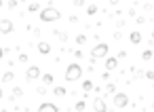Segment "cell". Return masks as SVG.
<instances>
[{
	"instance_id": "5b68a950",
	"label": "cell",
	"mask_w": 154,
	"mask_h": 112,
	"mask_svg": "<svg viewBox=\"0 0 154 112\" xmlns=\"http://www.w3.org/2000/svg\"><path fill=\"white\" fill-rule=\"evenodd\" d=\"M13 30H15V26H13L11 19H7V17L0 19V34H11Z\"/></svg>"
},
{
	"instance_id": "4fadbf2b",
	"label": "cell",
	"mask_w": 154,
	"mask_h": 112,
	"mask_svg": "<svg viewBox=\"0 0 154 112\" xmlns=\"http://www.w3.org/2000/svg\"><path fill=\"white\" fill-rule=\"evenodd\" d=\"M129 40H131L133 45H139V42H141V32H131V34H129Z\"/></svg>"
},
{
	"instance_id": "3957f363",
	"label": "cell",
	"mask_w": 154,
	"mask_h": 112,
	"mask_svg": "<svg viewBox=\"0 0 154 112\" xmlns=\"http://www.w3.org/2000/svg\"><path fill=\"white\" fill-rule=\"evenodd\" d=\"M108 42H97L93 49H91V59H99V57H108Z\"/></svg>"
},
{
	"instance_id": "83f0119b",
	"label": "cell",
	"mask_w": 154,
	"mask_h": 112,
	"mask_svg": "<svg viewBox=\"0 0 154 112\" xmlns=\"http://www.w3.org/2000/svg\"><path fill=\"white\" fill-rule=\"evenodd\" d=\"M5 53H7V49H5V47H0V59L5 57Z\"/></svg>"
},
{
	"instance_id": "cb8c5ba5",
	"label": "cell",
	"mask_w": 154,
	"mask_h": 112,
	"mask_svg": "<svg viewBox=\"0 0 154 112\" xmlns=\"http://www.w3.org/2000/svg\"><path fill=\"white\" fill-rule=\"evenodd\" d=\"M19 61H21V64H28L30 59H28V55H26V53H19Z\"/></svg>"
},
{
	"instance_id": "30bf717a",
	"label": "cell",
	"mask_w": 154,
	"mask_h": 112,
	"mask_svg": "<svg viewBox=\"0 0 154 112\" xmlns=\"http://www.w3.org/2000/svg\"><path fill=\"white\" fill-rule=\"evenodd\" d=\"M38 53H40V55H49V53H51V45L45 42V40L38 42Z\"/></svg>"
},
{
	"instance_id": "ffe728a7",
	"label": "cell",
	"mask_w": 154,
	"mask_h": 112,
	"mask_svg": "<svg viewBox=\"0 0 154 112\" xmlns=\"http://www.w3.org/2000/svg\"><path fill=\"white\" fill-rule=\"evenodd\" d=\"M28 11H30V13H36V11H40V5H38V2H30V5H28Z\"/></svg>"
},
{
	"instance_id": "484cf974",
	"label": "cell",
	"mask_w": 154,
	"mask_h": 112,
	"mask_svg": "<svg viewBox=\"0 0 154 112\" xmlns=\"http://www.w3.org/2000/svg\"><path fill=\"white\" fill-rule=\"evenodd\" d=\"M146 78H148V80H154V70H148V72H146Z\"/></svg>"
},
{
	"instance_id": "d4e9b609",
	"label": "cell",
	"mask_w": 154,
	"mask_h": 112,
	"mask_svg": "<svg viewBox=\"0 0 154 112\" xmlns=\"http://www.w3.org/2000/svg\"><path fill=\"white\" fill-rule=\"evenodd\" d=\"M36 91H38V95H45V93H47V87H45V85H40Z\"/></svg>"
},
{
	"instance_id": "52a82bcc",
	"label": "cell",
	"mask_w": 154,
	"mask_h": 112,
	"mask_svg": "<svg viewBox=\"0 0 154 112\" xmlns=\"http://www.w3.org/2000/svg\"><path fill=\"white\" fill-rule=\"evenodd\" d=\"M93 110L95 112H108V106H106L103 97H95L93 99Z\"/></svg>"
},
{
	"instance_id": "8fae6325",
	"label": "cell",
	"mask_w": 154,
	"mask_h": 112,
	"mask_svg": "<svg viewBox=\"0 0 154 112\" xmlns=\"http://www.w3.org/2000/svg\"><path fill=\"white\" fill-rule=\"evenodd\" d=\"M40 80H42V85H45V87H49V85H53L55 76H53L51 72H47V74H42V76H40Z\"/></svg>"
},
{
	"instance_id": "ba28073f",
	"label": "cell",
	"mask_w": 154,
	"mask_h": 112,
	"mask_svg": "<svg viewBox=\"0 0 154 112\" xmlns=\"http://www.w3.org/2000/svg\"><path fill=\"white\" fill-rule=\"evenodd\" d=\"M38 112H59L57 104H51V101H42L38 106Z\"/></svg>"
},
{
	"instance_id": "6da1fadb",
	"label": "cell",
	"mask_w": 154,
	"mask_h": 112,
	"mask_svg": "<svg viewBox=\"0 0 154 112\" xmlns=\"http://www.w3.org/2000/svg\"><path fill=\"white\" fill-rule=\"evenodd\" d=\"M80 76H82V66L80 64H70L68 68H66V74H63V78L68 80V82H74V80H80Z\"/></svg>"
},
{
	"instance_id": "603a6c76",
	"label": "cell",
	"mask_w": 154,
	"mask_h": 112,
	"mask_svg": "<svg viewBox=\"0 0 154 112\" xmlns=\"http://www.w3.org/2000/svg\"><path fill=\"white\" fill-rule=\"evenodd\" d=\"M85 42H87V36L85 34H78L76 36V45H85Z\"/></svg>"
},
{
	"instance_id": "d6986e66",
	"label": "cell",
	"mask_w": 154,
	"mask_h": 112,
	"mask_svg": "<svg viewBox=\"0 0 154 112\" xmlns=\"http://www.w3.org/2000/svg\"><path fill=\"white\" fill-rule=\"evenodd\" d=\"M13 80H15V74H13V72L2 74V82H13Z\"/></svg>"
},
{
	"instance_id": "5bb4252c",
	"label": "cell",
	"mask_w": 154,
	"mask_h": 112,
	"mask_svg": "<svg viewBox=\"0 0 154 112\" xmlns=\"http://www.w3.org/2000/svg\"><path fill=\"white\" fill-rule=\"evenodd\" d=\"M152 57H154V49H146V51L141 53V59H143V61H150Z\"/></svg>"
},
{
	"instance_id": "f1b7e54d",
	"label": "cell",
	"mask_w": 154,
	"mask_h": 112,
	"mask_svg": "<svg viewBox=\"0 0 154 112\" xmlns=\"http://www.w3.org/2000/svg\"><path fill=\"white\" fill-rule=\"evenodd\" d=\"M150 45H154V32L150 34Z\"/></svg>"
},
{
	"instance_id": "ac0fdd59",
	"label": "cell",
	"mask_w": 154,
	"mask_h": 112,
	"mask_svg": "<svg viewBox=\"0 0 154 112\" xmlns=\"http://www.w3.org/2000/svg\"><path fill=\"white\" fill-rule=\"evenodd\" d=\"M57 97H66L68 95V91H66V87H55V91H53Z\"/></svg>"
},
{
	"instance_id": "8992f818",
	"label": "cell",
	"mask_w": 154,
	"mask_h": 112,
	"mask_svg": "<svg viewBox=\"0 0 154 112\" xmlns=\"http://www.w3.org/2000/svg\"><path fill=\"white\" fill-rule=\"evenodd\" d=\"M40 76H42V74H40V68H38V66H30V68L26 70V78H28V80H38Z\"/></svg>"
},
{
	"instance_id": "2e32d148",
	"label": "cell",
	"mask_w": 154,
	"mask_h": 112,
	"mask_svg": "<svg viewBox=\"0 0 154 112\" xmlns=\"http://www.w3.org/2000/svg\"><path fill=\"white\" fill-rule=\"evenodd\" d=\"M93 89H95L93 80H85V82H82V91H85V93H89V91H93Z\"/></svg>"
},
{
	"instance_id": "277c9868",
	"label": "cell",
	"mask_w": 154,
	"mask_h": 112,
	"mask_svg": "<svg viewBox=\"0 0 154 112\" xmlns=\"http://www.w3.org/2000/svg\"><path fill=\"white\" fill-rule=\"evenodd\" d=\"M114 106L116 108H127L129 106V95L127 93H116L114 95Z\"/></svg>"
},
{
	"instance_id": "7a4b0ae2",
	"label": "cell",
	"mask_w": 154,
	"mask_h": 112,
	"mask_svg": "<svg viewBox=\"0 0 154 112\" xmlns=\"http://www.w3.org/2000/svg\"><path fill=\"white\" fill-rule=\"evenodd\" d=\"M59 17H61V13H59L55 7H47V9L40 11V21H42V23H53V21H57Z\"/></svg>"
},
{
	"instance_id": "4dcf8cb0",
	"label": "cell",
	"mask_w": 154,
	"mask_h": 112,
	"mask_svg": "<svg viewBox=\"0 0 154 112\" xmlns=\"http://www.w3.org/2000/svg\"><path fill=\"white\" fill-rule=\"evenodd\" d=\"M0 9H2V0H0Z\"/></svg>"
},
{
	"instance_id": "44dd1931",
	"label": "cell",
	"mask_w": 154,
	"mask_h": 112,
	"mask_svg": "<svg viewBox=\"0 0 154 112\" xmlns=\"http://www.w3.org/2000/svg\"><path fill=\"white\" fill-rule=\"evenodd\" d=\"M85 108H87V104H85L82 99H78V101H76V106H74V110H76V112H82Z\"/></svg>"
},
{
	"instance_id": "9c48e42d",
	"label": "cell",
	"mask_w": 154,
	"mask_h": 112,
	"mask_svg": "<svg viewBox=\"0 0 154 112\" xmlns=\"http://www.w3.org/2000/svg\"><path fill=\"white\" fill-rule=\"evenodd\" d=\"M116 66H118V57H106V72L116 70Z\"/></svg>"
},
{
	"instance_id": "4316f807",
	"label": "cell",
	"mask_w": 154,
	"mask_h": 112,
	"mask_svg": "<svg viewBox=\"0 0 154 112\" xmlns=\"http://www.w3.org/2000/svg\"><path fill=\"white\" fill-rule=\"evenodd\" d=\"M74 57L76 59H82V51H74Z\"/></svg>"
},
{
	"instance_id": "7402d4cb",
	"label": "cell",
	"mask_w": 154,
	"mask_h": 112,
	"mask_svg": "<svg viewBox=\"0 0 154 112\" xmlns=\"http://www.w3.org/2000/svg\"><path fill=\"white\" fill-rule=\"evenodd\" d=\"M95 13H97V7L95 5H89L87 7V15H95Z\"/></svg>"
},
{
	"instance_id": "e0dca14e",
	"label": "cell",
	"mask_w": 154,
	"mask_h": 112,
	"mask_svg": "<svg viewBox=\"0 0 154 112\" xmlns=\"http://www.w3.org/2000/svg\"><path fill=\"white\" fill-rule=\"evenodd\" d=\"M106 95H116V85L114 82H108L106 85Z\"/></svg>"
},
{
	"instance_id": "f546056e",
	"label": "cell",
	"mask_w": 154,
	"mask_h": 112,
	"mask_svg": "<svg viewBox=\"0 0 154 112\" xmlns=\"http://www.w3.org/2000/svg\"><path fill=\"white\" fill-rule=\"evenodd\" d=\"M2 97H5V93H2V89H0V99H2Z\"/></svg>"
},
{
	"instance_id": "9a60e30c",
	"label": "cell",
	"mask_w": 154,
	"mask_h": 112,
	"mask_svg": "<svg viewBox=\"0 0 154 112\" xmlns=\"http://www.w3.org/2000/svg\"><path fill=\"white\" fill-rule=\"evenodd\" d=\"M53 34H55V36L61 40V42H66V40H68V34H66L63 30H53Z\"/></svg>"
},
{
	"instance_id": "7c38bea8",
	"label": "cell",
	"mask_w": 154,
	"mask_h": 112,
	"mask_svg": "<svg viewBox=\"0 0 154 112\" xmlns=\"http://www.w3.org/2000/svg\"><path fill=\"white\" fill-rule=\"evenodd\" d=\"M21 97H23V89H21V87H13L9 99H21Z\"/></svg>"
}]
</instances>
